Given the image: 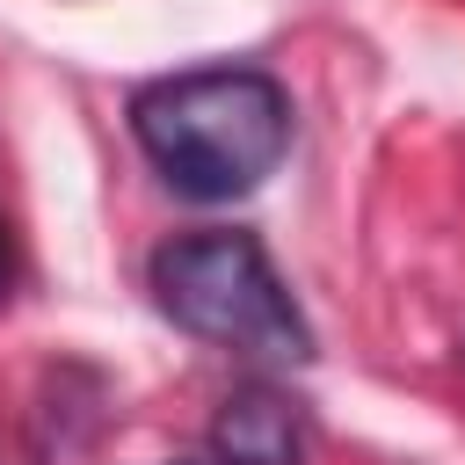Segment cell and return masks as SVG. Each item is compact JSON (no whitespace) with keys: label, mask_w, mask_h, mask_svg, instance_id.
I'll list each match as a JSON object with an SVG mask.
<instances>
[{"label":"cell","mask_w":465,"mask_h":465,"mask_svg":"<svg viewBox=\"0 0 465 465\" xmlns=\"http://www.w3.org/2000/svg\"><path fill=\"white\" fill-rule=\"evenodd\" d=\"M145 283L160 298V312L232 356H269V363H305L312 356V327L291 305L283 276L269 269L254 232H174L153 247Z\"/></svg>","instance_id":"2"},{"label":"cell","mask_w":465,"mask_h":465,"mask_svg":"<svg viewBox=\"0 0 465 465\" xmlns=\"http://www.w3.org/2000/svg\"><path fill=\"white\" fill-rule=\"evenodd\" d=\"M7 283H15V240H7V218H0V305H7Z\"/></svg>","instance_id":"4"},{"label":"cell","mask_w":465,"mask_h":465,"mask_svg":"<svg viewBox=\"0 0 465 465\" xmlns=\"http://www.w3.org/2000/svg\"><path fill=\"white\" fill-rule=\"evenodd\" d=\"M291 87L269 65H189L131 94V138L189 203L254 196L291 153Z\"/></svg>","instance_id":"1"},{"label":"cell","mask_w":465,"mask_h":465,"mask_svg":"<svg viewBox=\"0 0 465 465\" xmlns=\"http://www.w3.org/2000/svg\"><path fill=\"white\" fill-rule=\"evenodd\" d=\"M211 458L218 465H305V414L276 385H240L211 414Z\"/></svg>","instance_id":"3"},{"label":"cell","mask_w":465,"mask_h":465,"mask_svg":"<svg viewBox=\"0 0 465 465\" xmlns=\"http://www.w3.org/2000/svg\"><path fill=\"white\" fill-rule=\"evenodd\" d=\"M167 465H196V458H167Z\"/></svg>","instance_id":"5"}]
</instances>
